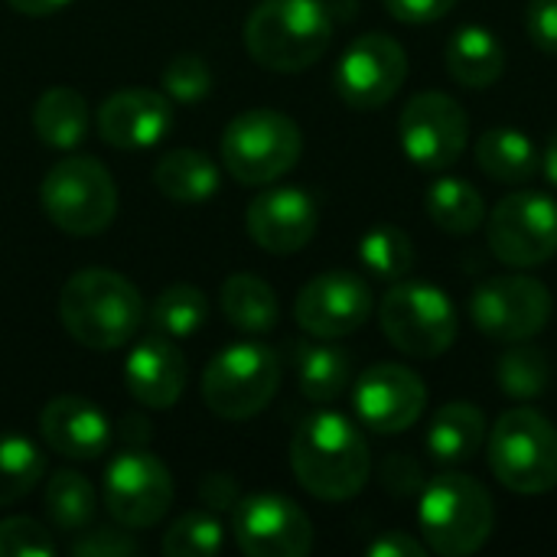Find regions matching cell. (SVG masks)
I'll return each instance as SVG.
<instances>
[{"mask_svg": "<svg viewBox=\"0 0 557 557\" xmlns=\"http://www.w3.org/2000/svg\"><path fill=\"white\" fill-rule=\"evenodd\" d=\"M424 206H428V215L434 219V225L450 235H470L486 219L483 193L460 176H441L437 183H431Z\"/></svg>", "mask_w": 557, "mask_h": 557, "instance_id": "cell-29", "label": "cell"}, {"mask_svg": "<svg viewBox=\"0 0 557 557\" xmlns=\"http://www.w3.org/2000/svg\"><path fill=\"white\" fill-rule=\"evenodd\" d=\"M317 202L300 186H271L248 206L245 225L251 242L268 255H297L317 235Z\"/></svg>", "mask_w": 557, "mask_h": 557, "instance_id": "cell-18", "label": "cell"}, {"mask_svg": "<svg viewBox=\"0 0 557 557\" xmlns=\"http://www.w3.org/2000/svg\"><path fill=\"white\" fill-rule=\"evenodd\" d=\"M88 104L69 85H52L39 95L33 108V127L39 140L52 150H75L88 134Z\"/></svg>", "mask_w": 557, "mask_h": 557, "instance_id": "cell-24", "label": "cell"}, {"mask_svg": "<svg viewBox=\"0 0 557 557\" xmlns=\"http://www.w3.org/2000/svg\"><path fill=\"white\" fill-rule=\"evenodd\" d=\"M379 323L388 343L414 359H437L457 339V310L450 297L421 281H395L379 304Z\"/></svg>", "mask_w": 557, "mask_h": 557, "instance_id": "cell-9", "label": "cell"}, {"mask_svg": "<svg viewBox=\"0 0 557 557\" xmlns=\"http://www.w3.org/2000/svg\"><path fill=\"white\" fill-rule=\"evenodd\" d=\"M476 166L496 183H525L539 173L542 157L529 134L516 127H493L473 147Z\"/></svg>", "mask_w": 557, "mask_h": 557, "instance_id": "cell-25", "label": "cell"}, {"mask_svg": "<svg viewBox=\"0 0 557 557\" xmlns=\"http://www.w3.org/2000/svg\"><path fill=\"white\" fill-rule=\"evenodd\" d=\"M290 470L310 496L346 503L369 483L372 454L362 431L346 414L317 411L304 418L290 437Z\"/></svg>", "mask_w": 557, "mask_h": 557, "instance_id": "cell-1", "label": "cell"}, {"mask_svg": "<svg viewBox=\"0 0 557 557\" xmlns=\"http://www.w3.org/2000/svg\"><path fill=\"white\" fill-rule=\"evenodd\" d=\"M542 170H545L548 183H552V186H557V131L552 134L548 147H545V157H542Z\"/></svg>", "mask_w": 557, "mask_h": 557, "instance_id": "cell-45", "label": "cell"}, {"mask_svg": "<svg viewBox=\"0 0 557 557\" xmlns=\"http://www.w3.org/2000/svg\"><path fill=\"white\" fill-rule=\"evenodd\" d=\"M304 153V134L294 117L274 108H251L228 121L222 160L245 186H268L290 173Z\"/></svg>", "mask_w": 557, "mask_h": 557, "instance_id": "cell-6", "label": "cell"}, {"mask_svg": "<svg viewBox=\"0 0 557 557\" xmlns=\"http://www.w3.org/2000/svg\"><path fill=\"white\" fill-rule=\"evenodd\" d=\"M209 297L193 284H170L150 307V326L166 339H186L202 330Z\"/></svg>", "mask_w": 557, "mask_h": 557, "instance_id": "cell-31", "label": "cell"}, {"mask_svg": "<svg viewBox=\"0 0 557 557\" xmlns=\"http://www.w3.org/2000/svg\"><path fill=\"white\" fill-rule=\"evenodd\" d=\"M444 62L454 82H460L463 88H490L503 78L506 72V49L499 42V36L486 26H460L447 49H444Z\"/></svg>", "mask_w": 557, "mask_h": 557, "instance_id": "cell-23", "label": "cell"}, {"mask_svg": "<svg viewBox=\"0 0 557 557\" xmlns=\"http://www.w3.org/2000/svg\"><path fill=\"white\" fill-rule=\"evenodd\" d=\"M199 493H202V503L212 509H228L238 503V486L232 476H206Z\"/></svg>", "mask_w": 557, "mask_h": 557, "instance_id": "cell-43", "label": "cell"}, {"mask_svg": "<svg viewBox=\"0 0 557 557\" xmlns=\"http://www.w3.org/2000/svg\"><path fill=\"white\" fill-rule=\"evenodd\" d=\"M398 140L405 157L428 173L454 166L470 140V117L463 104L444 91L414 95L398 117Z\"/></svg>", "mask_w": 557, "mask_h": 557, "instance_id": "cell-11", "label": "cell"}, {"mask_svg": "<svg viewBox=\"0 0 557 557\" xmlns=\"http://www.w3.org/2000/svg\"><path fill=\"white\" fill-rule=\"evenodd\" d=\"M104 506L124 529H150L173 506V476L144 447L117 454L104 470Z\"/></svg>", "mask_w": 557, "mask_h": 557, "instance_id": "cell-13", "label": "cell"}, {"mask_svg": "<svg viewBox=\"0 0 557 557\" xmlns=\"http://www.w3.org/2000/svg\"><path fill=\"white\" fill-rule=\"evenodd\" d=\"M212 91V69L206 65L202 55L183 52L166 62L163 69V95L183 104L202 101Z\"/></svg>", "mask_w": 557, "mask_h": 557, "instance_id": "cell-36", "label": "cell"}, {"mask_svg": "<svg viewBox=\"0 0 557 557\" xmlns=\"http://www.w3.org/2000/svg\"><path fill=\"white\" fill-rule=\"evenodd\" d=\"M225 320L242 333H271L281 320L277 294L258 274H232L219 294Z\"/></svg>", "mask_w": 557, "mask_h": 557, "instance_id": "cell-27", "label": "cell"}, {"mask_svg": "<svg viewBox=\"0 0 557 557\" xmlns=\"http://www.w3.org/2000/svg\"><path fill=\"white\" fill-rule=\"evenodd\" d=\"M222 545L225 532L212 512H186L163 535V552L170 557H215Z\"/></svg>", "mask_w": 557, "mask_h": 557, "instance_id": "cell-35", "label": "cell"}, {"mask_svg": "<svg viewBox=\"0 0 557 557\" xmlns=\"http://www.w3.org/2000/svg\"><path fill=\"white\" fill-rule=\"evenodd\" d=\"M352 382V359L346 349L330 343H304L297 346V385L307 401L330 405Z\"/></svg>", "mask_w": 557, "mask_h": 557, "instance_id": "cell-28", "label": "cell"}, {"mask_svg": "<svg viewBox=\"0 0 557 557\" xmlns=\"http://www.w3.org/2000/svg\"><path fill=\"white\" fill-rule=\"evenodd\" d=\"M235 545L248 557H304L313 548V522L277 493L245 496L232 506Z\"/></svg>", "mask_w": 557, "mask_h": 557, "instance_id": "cell-15", "label": "cell"}, {"mask_svg": "<svg viewBox=\"0 0 557 557\" xmlns=\"http://www.w3.org/2000/svg\"><path fill=\"white\" fill-rule=\"evenodd\" d=\"M59 317L75 343L108 352L140 330L144 300L124 274L111 268H85L65 281L59 294Z\"/></svg>", "mask_w": 557, "mask_h": 557, "instance_id": "cell-2", "label": "cell"}, {"mask_svg": "<svg viewBox=\"0 0 557 557\" xmlns=\"http://www.w3.org/2000/svg\"><path fill=\"white\" fill-rule=\"evenodd\" d=\"M39 434L46 447L65 460H98L111 444V421L88 398L59 395L42 408Z\"/></svg>", "mask_w": 557, "mask_h": 557, "instance_id": "cell-20", "label": "cell"}, {"mask_svg": "<svg viewBox=\"0 0 557 557\" xmlns=\"http://www.w3.org/2000/svg\"><path fill=\"white\" fill-rule=\"evenodd\" d=\"M428 545L405 535V532H385L369 545V557H424Z\"/></svg>", "mask_w": 557, "mask_h": 557, "instance_id": "cell-42", "label": "cell"}, {"mask_svg": "<svg viewBox=\"0 0 557 557\" xmlns=\"http://www.w3.org/2000/svg\"><path fill=\"white\" fill-rule=\"evenodd\" d=\"M359 258L379 281H405L414 268V242L398 225H375L362 235Z\"/></svg>", "mask_w": 557, "mask_h": 557, "instance_id": "cell-33", "label": "cell"}, {"mask_svg": "<svg viewBox=\"0 0 557 557\" xmlns=\"http://www.w3.org/2000/svg\"><path fill=\"white\" fill-rule=\"evenodd\" d=\"M42 209L65 235H98L114 222L117 186L114 176L95 157H65L55 163L39 186Z\"/></svg>", "mask_w": 557, "mask_h": 557, "instance_id": "cell-8", "label": "cell"}, {"mask_svg": "<svg viewBox=\"0 0 557 557\" xmlns=\"http://www.w3.org/2000/svg\"><path fill=\"white\" fill-rule=\"evenodd\" d=\"M16 13H26V16H52L59 10H65L72 0H7Z\"/></svg>", "mask_w": 557, "mask_h": 557, "instance_id": "cell-44", "label": "cell"}, {"mask_svg": "<svg viewBox=\"0 0 557 557\" xmlns=\"http://www.w3.org/2000/svg\"><path fill=\"white\" fill-rule=\"evenodd\" d=\"M173 131V104L153 88H121L98 108V134L117 150H147Z\"/></svg>", "mask_w": 557, "mask_h": 557, "instance_id": "cell-19", "label": "cell"}, {"mask_svg": "<svg viewBox=\"0 0 557 557\" xmlns=\"http://www.w3.org/2000/svg\"><path fill=\"white\" fill-rule=\"evenodd\" d=\"M157 189L173 202H206L219 193V166L189 147H176L163 153L153 166Z\"/></svg>", "mask_w": 557, "mask_h": 557, "instance_id": "cell-26", "label": "cell"}, {"mask_svg": "<svg viewBox=\"0 0 557 557\" xmlns=\"http://www.w3.org/2000/svg\"><path fill=\"white\" fill-rule=\"evenodd\" d=\"M46 512L59 532H82L91 525L98 512L95 486L75 470H55L46 483Z\"/></svg>", "mask_w": 557, "mask_h": 557, "instance_id": "cell-30", "label": "cell"}, {"mask_svg": "<svg viewBox=\"0 0 557 557\" xmlns=\"http://www.w3.org/2000/svg\"><path fill=\"white\" fill-rule=\"evenodd\" d=\"M52 535L29 516H10L0 522V557H52Z\"/></svg>", "mask_w": 557, "mask_h": 557, "instance_id": "cell-37", "label": "cell"}, {"mask_svg": "<svg viewBox=\"0 0 557 557\" xmlns=\"http://www.w3.org/2000/svg\"><path fill=\"white\" fill-rule=\"evenodd\" d=\"M490 437L486 414L470 401H447L434 411L428 428V450L441 463H470L483 454Z\"/></svg>", "mask_w": 557, "mask_h": 557, "instance_id": "cell-22", "label": "cell"}, {"mask_svg": "<svg viewBox=\"0 0 557 557\" xmlns=\"http://www.w3.org/2000/svg\"><path fill=\"white\" fill-rule=\"evenodd\" d=\"M46 473V454L23 434H0V506L23 499Z\"/></svg>", "mask_w": 557, "mask_h": 557, "instance_id": "cell-32", "label": "cell"}, {"mask_svg": "<svg viewBox=\"0 0 557 557\" xmlns=\"http://www.w3.org/2000/svg\"><path fill=\"white\" fill-rule=\"evenodd\" d=\"M408 78V52L388 33H366L346 46L336 62L333 85L339 98L359 111L388 104Z\"/></svg>", "mask_w": 557, "mask_h": 557, "instance_id": "cell-14", "label": "cell"}, {"mask_svg": "<svg viewBox=\"0 0 557 557\" xmlns=\"http://www.w3.org/2000/svg\"><path fill=\"white\" fill-rule=\"evenodd\" d=\"M372 290L352 271H323L313 277L294 304L300 330L320 339H343L359 333L372 317Z\"/></svg>", "mask_w": 557, "mask_h": 557, "instance_id": "cell-16", "label": "cell"}, {"mask_svg": "<svg viewBox=\"0 0 557 557\" xmlns=\"http://www.w3.org/2000/svg\"><path fill=\"white\" fill-rule=\"evenodd\" d=\"M486 235L503 264H545L557 255V202L548 193H509L486 219Z\"/></svg>", "mask_w": 557, "mask_h": 557, "instance_id": "cell-12", "label": "cell"}, {"mask_svg": "<svg viewBox=\"0 0 557 557\" xmlns=\"http://www.w3.org/2000/svg\"><path fill=\"white\" fill-rule=\"evenodd\" d=\"M124 382L134 401L166 411L180 401L186 388V359L170 339L150 336L131 349L124 362Z\"/></svg>", "mask_w": 557, "mask_h": 557, "instance_id": "cell-21", "label": "cell"}, {"mask_svg": "<svg viewBox=\"0 0 557 557\" xmlns=\"http://www.w3.org/2000/svg\"><path fill=\"white\" fill-rule=\"evenodd\" d=\"M418 522L424 545L444 557L476 555L493 535V499L467 473H441L421 486Z\"/></svg>", "mask_w": 557, "mask_h": 557, "instance_id": "cell-4", "label": "cell"}, {"mask_svg": "<svg viewBox=\"0 0 557 557\" xmlns=\"http://www.w3.org/2000/svg\"><path fill=\"white\" fill-rule=\"evenodd\" d=\"M140 545L131 539V532L124 529H114V525H104V529H82L78 539H72L69 545V555L72 557H124L137 555Z\"/></svg>", "mask_w": 557, "mask_h": 557, "instance_id": "cell-38", "label": "cell"}, {"mask_svg": "<svg viewBox=\"0 0 557 557\" xmlns=\"http://www.w3.org/2000/svg\"><path fill=\"white\" fill-rule=\"evenodd\" d=\"M428 388L421 375L408 366L379 362L356 379L352 408L356 418L375 434H401L414 428L424 414Z\"/></svg>", "mask_w": 557, "mask_h": 557, "instance_id": "cell-17", "label": "cell"}, {"mask_svg": "<svg viewBox=\"0 0 557 557\" xmlns=\"http://www.w3.org/2000/svg\"><path fill=\"white\" fill-rule=\"evenodd\" d=\"M385 486H388L392 493H411V490H421V486H424V480H421V467H418L411 457H401V454L388 457V460H385Z\"/></svg>", "mask_w": 557, "mask_h": 557, "instance_id": "cell-41", "label": "cell"}, {"mask_svg": "<svg viewBox=\"0 0 557 557\" xmlns=\"http://www.w3.org/2000/svg\"><path fill=\"white\" fill-rule=\"evenodd\" d=\"M330 42L333 16L323 0H261L245 23L248 55L271 72H304Z\"/></svg>", "mask_w": 557, "mask_h": 557, "instance_id": "cell-3", "label": "cell"}, {"mask_svg": "<svg viewBox=\"0 0 557 557\" xmlns=\"http://www.w3.org/2000/svg\"><path fill=\"white\" fill-rule=\"evenodd\" d=\"M552 379V366L548 356L535 346L525 343H512V349H506L499 356L496 366V382L503 388V395L516 398V401H532L548 388Z\"/></svg>", "mask_w": 557, "mask_h": 557, "instance_id": "cell-34", "label": "cell"}, {"mask_svg": "<svg viewBox=\"0 0 557 557\" xmlns=\"http://www.w3.org/2000/svg\"><path fill=\"white\" fill-rule=\"evenodd\" d=\"M493 476L522 496H542L557 486V431L535 408L506 411L486 437Z\"/></svg>", "mask_w": 557, "mask_h": 557, "instance_id": "cell-5", "label": "cell"}, {"mask_svg": "<svg viewBox=\"0 0 557 557\" xmlns=\"http://www.w3.org/2000/svg\"><path fill=\"white\" fill-rule=\"evenodd\" d=\"M281 388V359L271 346L235 343L212 356L202 372V401L225 421L261 414Z\"/></svg>", "mask_w": 557, "mask_h": 557, "instance_id": "cell-7", "label": "cell"}, {"mask_svg": "<svg viewBox=\"0 0 557 557\" xmlns=\"http://www.w3.org/2000/svg\"><path fill=\"white\" fill-rule=\"evenodd\" d=\"M454 7L457 0H385V10L401 23H434Z\"/></svg>", "mask_w": 557, "mask_h": 557, "instance_id": "cell-40", "label": "cell"}, {"mask_svg": "<svg viewBox=\"0 0 557 557\" xmlns=\"http://www.w3.org/2000/svg\"><path fill=\"white\" fill-rule=\"evenodd\" d=\"M525 26L542 52L557 55V0H529Z\"/></svg>", "mask_w": 557, "mask_h": 557, "instance_id": "cell-39", "label": "cell"}, {"mask_svg": "<svg viewBox=\"0 0 557 557\" xmlns=\"http://www.w3.org/2000/svg\"><path fill=\"white\" fill-rule=\"evenodd\" d=\"M470 317L490 339L529 343L552 320V294L539 277L496 274L473 290Z\"/></svg>", "mask_w": 557, "mask_h": 557, "instance_id": "cell-10", "label": "cell"}]
</instances>
